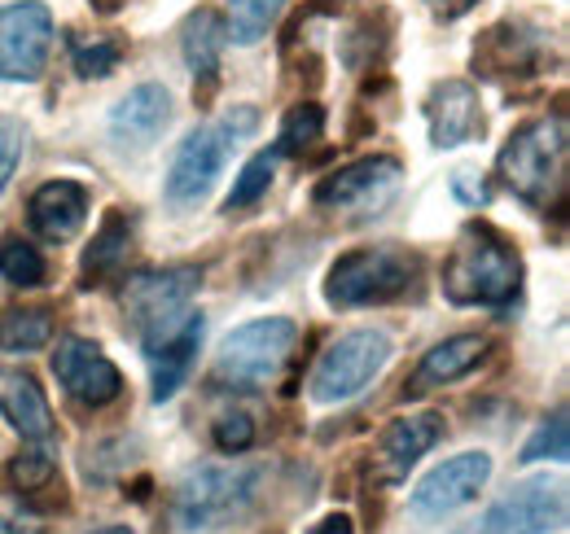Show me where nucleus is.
Segmentation results:
<instances>
[{
  "label": "nucleus",
  "instance_id": "obj_1",
  "mask_svg": "<svg viewBox=\"0 0 570 534\" xmlns=\"http://www.w3.org/2000/svg\"><path fill=\"white\" fill-rule=\"evenodd\" d=\"M522 285L518 250L488 224H470L443 264V294L461 307H504Z\"/></svg>",
  "mask_w": 570,
  "mask_h": 534
},
{
  "label": "nucleus",
  "instance_id": "obj_2",
  "mask_svg": "<svg viewBox=\"0 0 570 534\" xmlns=\"http://www.w3.org/2000/svg\"><path fill=\"white\" fill-rule=\"evenodd\" d=\"M264 468L259 465H203L180 477L171 495V526L180 534L219 531L250 513L259 500Z\"/></svg>",
  "mask_w": 570,
  "mask_h": 534
},
{
  "label": "nucleus",
  "instance_id": "obj_3",
  "mask_svg": "<svg viewBox=\"0 0 570 534\" xmlns=\"http://www.w3.org/2000/svg\"><path fill=\"white\" fill-rule=\"evenodd\" d=\"M255 128H259V110L255 106H233L215 123L185 136L180 149H176V158H171V171H167V198L176 201V206H189V201L207 198L215 176L228 162V154L255 132Z\"/></svg>",
  "mask_w": 570,
  "mask_h": 534
},
{
  "label": "nucleus",
  "instance_id": "obj_4",
  "mask_svg": "<svg viewBox=\"0 0 570 534\" xmlns=\"http://www.w3.org/2000/svg\"><path fill=\"white\" fill-rule=\"evenodd\" d=\"M294 342H298V325L285 316H264V320L233 329L215 350V386H224V390L268 386L285 368V359L294 355Z\"/></svg>",
  "mask_w": 570,
  "mask_h": 534
},
{
  "label": "nucleus",
  "instance_id": "obj_5",
  "mask_svg": "<svg viewBox=\"0 0 570 534\" xmlns=\"http://www.w3.org/2000/svg\"><path fill=\"white\" fill-rule=\"evenodd\" d=\"M567 171V115L535 119L509 136L500 149V176L522 201L544 206Z\"/></svg>",
  "mask_w": 570,
  "mask_h": 534
},
{
  "label": "nucleus",
  "instance_id": "obj_6",
  "mask_svg": "<svg viewBox=\"0 0 570 534\" xmlns=\"http://www.w3.org/2000/svg\"><path fill=\"white\" fill-rule=\"evenodd\" d=\"M417 276V259L391 246H364L347 250L325 276V298L330 307H373V303H391L400 294H409Z\"/></svg>",
  "mask_w": 570,
  "mask_h": 534
},
{
  "label": "nucleus",
  "instance_id": "obj_7",
  "mask_svg": "<svg viewBox=\"0 0 570 534\" xmlns=\"http://www.w3.org/2000/svg\"><path fill=\"white\" fill-rule=\"evenodd\" d=\"M203 285L198 267H163V271H141L124 285V312L132 320V329L141 334L145 346H154L158 337L185 325L189 303Z\"/></svg>",
  "mask_w": 570,
  "mask_h": 534
},
{
  "label": "nucleus",
  "instance_id": "obj_8",
  "mask_svg": "<svg viewBox=\"0 0 570 534\" xmlns=\"http://www.w3.org/2000/svg\"><path fill=\"white\" fill-rule=\"evenodd\" d=\"M391 337L382 329H352L343 334L316 364L312 373V399L316 403H347L391 364Z\"/></svg>",
  "mask_w": 570,
  "mask_h": 534
},
{
  "label": "nucleus",
  "instance_id": "obj_9",
  "mask_svg": "<svg viewBox=\"0 0 570 534\" xmlns=\"http://www.w3.org/2000/svg\"><path fill=\"white\" fill-rule=\"evenodd\" d=\"M53 49V13L40 0H18L0 9V79L31 83Z\"/></svg>",
  "mask_w": 570,
  "mask_h": 534
},
{
  "label": "nucleus",
  "instance_id": "obj_10",
  "mask_svg": "<svg viewBox=\"0 0 570 534\" xmlns=\"http://www.w3.org/2000/svg\"><path fill=\"white\" fill-rule=\"evenodd\" d=\"M567 522V482L527 477L483 517L479 534H544Z\"/></svg>",
  "mask_w": 570,
  "mask_h": 534
},
{
  "label": "nucleus",
  "instance_id": "obj_11",
  "mask_svg": "<svg viewBox=\"0 0 570 534\" xmlns=\"http://www.w3.org/2000/svg\"><path fill=\"white\" fill-rule=\"evenodd\" d=\"M53 377L83 407H106V403H115L124 395V377H119L115 359L97 342H88V337L58 342V350H53Z\"/></svg>",
  "mask_w": 570,
  "mask_h": 534
},
{
  "label": "nucleus",
  "instance_id": "obj_12",
  "mask_svg": "<svg viewBox=\"0 0 570 534\" xmlns=\"http://www.w3.org/2000/svg\"><path fill=\"white\" fill-rule=\"evenodd\" d=\"M492 477V456L488 452H461L439 468H430L413 491V513L417 517H448L465 508Z\"/></svg>",
  "mask_w": 570,
  "mask_h": 534
},
{
  "label": "nucleus",
  "instance_id": "obj_13",
  "mask_svg": "<svg viewBox=\"0 0 570 534\" xmlns=\"http://www.w3.org/2000/svg\"><path fill=\"white\" fill-rule=\"evenodd\" d=\"M400 185V162L395 158H360L352 167L325 176L316 185L312 201L325 210H377Z\"/></svg>",
  "mask_w": 570,
  "mask_h": 534
},
{
  "label": "nucleus",
  "instance_id": "obj_14",
  "mask_svg": "<svg viewBox=\"0 0 570 534\" xmlns=\"http://www.w3.org/2000/svg\"><path fill=\"white\" fill-rule=\"evenodd\" d=\"M439 438H443V421H439L434 412L391 421V425L382 429V438H377V456H373L377 477H382V482H404L409 468L417 465Z\"/></svg>",
  "mask_w": 570,
  "mask_h": 534
},
{
  "label": "nucleus",
  "instance_id": "obj_15",
  "mask_svg": "<svg viewBox=\"0 0 570 534\" xmlns=\"http://www.w3.org/2000/svg\"><path fill=\"white\" fill-rule=\"evenodd\" d=\"M203 334H207L203 312H189L180 329H171L167 337H158L154 346H145V359L154 368V403H167L185 386V377H189V368L198 359Z\"/></svg>",
  "mask_w": 570,
  "mask_h": 534
},
{
  "label": "nucleus",
  "instance_id": "obj_16",
  "mask_svg": "<svg viewBox=\"0 0 570 534\" xmlns=\"http://www.w3.org/2000/svg\"><path fill=\"white\" fill-rule=\"evenodd\" d=\"M426 119H430V136L439 149H452V145H465L483 132V110H479V92L474 83L465 79H448L430 92L426 101Z\"/></svg>",
  "mask_w": 570,
  "mask_h": 534
},
{
  "label": "nucleus",
  "instance_id": "obj_17",
  "mask_svg": "<svg viewBox=\"0 0 570 534\" xmlns=\"http://www.w3.org/2000/svg\"><path fill=\"white\" fill-rule=\"evenodd\" d=\"M27 219H31V228L45 241H71L75 233L83 228V219H88V194H83V185H75V180H49V185H40L31 194Z\"/></svg>",
  "mask_w": 570,
  "mask_h": 534
},
{
  "label": "nucleus",
  "instance_id": "obj_18",
  "mask_svg": "<svg viewBox=\"0 0 570 534\" xmlns=\"http://www.w3.org/2000/svg\"><path fill=\"white\" fill-rule=\"evenodd\" d=\"M171 123V92L163 83H141L132 88L115 115H110V136L119 145H132V149H145L154 136Z\"/></svg>",
  "mask_w": 570,
  "mask_h": 534
},
{
  "label": "nucleus",
  "instance_id": "obj_19",
  "mask_svg": "<svg viewBox=\"0 0 570 534\" xmlns=\"http://www.w3.org/2000/svg\"><path fill=\"white\" fill-rule=\"evenodd\" d=\"M0 416L31 443L53 438V407L22 368H0Z\"/></svg>",
  "mask_w": 570,
  "mask_h": 534
},
{
  "label": "nucleus",
  "instance_id": "obj_20",
  "mask_svg": "<svg viewBox=\"0 0 570 534\" xmlns=\"http://www.w3.org/2000/svg\"><path fill=\"white\" fill-rule=\"evenodd\" d=\"M488 355V342L479 334H461V337H448L439 346H430L426 359L417 364L413 382H409V395H426L434 386H448L456 377H465L470 368H479V359Z\"/></svg>",
  "mask_w": 570,
  "mask_h": 534
},
{
  "label": "nucleus",
  "instance_id": "obj_21",
  "mask_svg": "<svg viewBox=\"0 0 570 534\" xmlns=\"http://www.w3.org/2000/svg\"><path fill=\"white\" fill-rule=\"evenodd\" d=\"M128 246H132V219L124 210H106V219H101V228H97V237H92V246L83 255V267H79L83 285L92 289L106 276H115L128 259Z\"/></svg>",
  "mask_w": 570,
  "mask_h": 534
},
{
  "label": "nucleus",
  "instance_id": "obj_22",
  "mask_svg": "<svg viewBox=\"0 0 570 534\" xmlns=\"http://www.w3.org/2000/svg\"><path fill=\"white\" fill-rule=\"evenodd\" d=\"M224 40H228V27H224V18H219L215 9H198V13L185 22V62L203 79V92H212Z\"/></svg>",
  "mask_w": 570,
  "mask_h": 534
},
{
  "label": "nucleus",
  "instance_id": "obj_23",
  "mask_svg": "<svg viewBox=\"0 0 570 534\" xmlns=\"http://www.w3.org/2000/svg\"><path fill=\"white\" fill-rule=\"evenodd\" d=\"M53 337V316L45 307H22V312H9L0 320V350L4 355H31L40 346H49Z\"/></svg>",
  "mask_w": 570,
  "mask_h": 534
},
{
  "label": "nucleus",
  "instance_id": "obj_24",
  "mask_svg": "<svg viewBox=\"0 0 570 534\" xmlns=\"http://www.w3.org/2000/svg\"><path fill=\"white\" fill-rule=\"evenodd\" d=\"M282 9L285 0H228L224 27H228V36L237 44H259L268 36V27L282 18Z\"/></svg>",
  "mask_w": 570,
  "mask_h": 534
},
{
  "label": "nucleus",
  "instance_id": "obj_25",
  "mask_svg": "<svg viewBox=\"0 0 570 534\" xmlns=\"http://www.w3.org/2000/svg\"><path fill=\"white\" fill-rule=\"evenodd\" d=\"M277 149H264V154H255L246 167H242V176H237V185H233V194L224 201V210H246V206H255V201L264 198L268 189H273V176H277Z\"/></svg>",
  "mask_w": 570,
  "mask_h": 534
},
{
  "label": "nucleus",
  "instance_id": "obj_26",
  "mask_svg": "<svg viewBox=\"0 0 570 534\" xmlns=\"http://www.w3.org/2000/svg\"><path fill=\"white\" fill-rule=\"evenodd\" d=\"M4 477H9V486H13V491H22V495L31 500L36 491H49V486L58 482V461H53V452L36 447V452L13 456L9 468H4Z\"/></svg>",
  "mask_w": 570,
  "mask_h": 534
},
{
  "label": "nucleus",
  "instance_id": "obj_27",
  "mask_svg": "<svg viewBox=\"0 0 570 534\" xmlns=\"http://www.w3.org/2000/svg\"><path fill=\"white\" fill-rule=\"evenodd\" d=\"M321 132H325V110L312 106V101H303V106H294V110L285 115L277 154H303V149H312V145L321 140Z\"/></svg>",
  "mask_w": 570,
  "mask_h": 534
},
{
  "label": "nucleus",
  "instance_id": "obj_28",
  "mask_svg": "<svg viewBox=\"0 0 570 534\" xmlns=\"http://www.w3.org/2000/svg\"><path fill=\"white\" fill-rule=\"evenodd\" d=\"M45 255L36 250V246H27V241H0V276L9 280V285H22V289H31V285H40L45 280Z\"/></svg>",
  "mask_w": 570,
  "mask_h": 534
},
{
  "label": "nucleus",
  "instance_id": "obj_29",
  "mask_svg": "<svg viewBox=\"0 0 570 534\" xmlns=\"http://www.w3.org/2000/svg\"><path fill=\"white\" fill-rule=\"evenodd\" d=\"M570 456V425H567V412H558L553 421H544L531 438H527V447H522V465H535V461H567Z\"/></svg>",
  "mask_w": 570,
  "mask_h": 534
},
{
  "label": "nucleus",
  "instance_id": "obj_30",
  "mask_svg": "<svg viewBox=\"0 0 570 534\" xmlns=\"http://www.w3.org/2000/svg\"><path fill=\"white\" fill-rule=\"evenodd\" d=\"M75 70L83 79H106L110 70L119 67L124 58V44L119 40H106V36H92V40H75Z\"/></svg>",
  "mask_w": 570,
  "mask_h": 534
},
{
  "label": "nucleus",
  "instance_id": "obj_31",
  "mask_svg": "<svg viewBox=\"0 0 570 534\" xmlns=\"http://www.w3.org/2000/svg\"><path fill=\"white\" fill-rule=\"evenodd\" d=\"M212 438L224 456H242V452H250V443H255V421H250L246 412H224V416L215 421Z\"/></svg>",
  "mask_w": 570,
  "mask_h": 534
},
{
  "label": "nucleus",
  "instance_id": "obj_32",
  "mask_svg": "<svg viewBox=\"0 0 570 534\" xmlns=\"http://www.w3.org/2000/svg\"><path fill=\"white\" fill-rule=\"evenodd\" d=\"M22 145H27V128L9 115H0V194L9 189L18 162H22Z\"/></svg>",
  "mask_w": 570,
  "mask_h": 534
},
{
  "label": "nucleus",
  "instance_id": "obj_33",
  "mask_svg": "<svg viewBox=\"0 0 570 534\" xmlns=\"http://www.w3.org/2000/svg\"><path fill=\"white\" fill-rule=\"evenodd\" d=\"M452 185H456V194H461V198L474 201V206H479V201H488V185H479V189H474V185H470V171H456V176H452Z\"/></svg>",
  "mask_w": 570,
  "mask_h": 534
},
{
  "label": "nucleus",
  "instance_id": "obj_34",
  "mask_svg": "<svg viewBox=\"0 0 570 534\" xmlns=\"http://www.w3.org/2000/svg\"><path fill=\"white\" fill-rule=\"evenodd\" d=\"M312 534H356V526H352V517L334 513V517H321V522L312 526Z\"/></svg>",
  "mask_w": 570,
  "mask_h": 534
},
{
  "label": "nucleus",
  "instance_id": "obj_35",
  "mask_svg": "<svg viewBox=\"0 0 570 534\" xmlns=\"http://www.w3.org/2000/svg\"><path fill=\"white\" fill-rule=\"evenodd\" d=\"M430 9H439V13H448V18H456V13H465L474 0H426Z\"/></svg>",
  "mask_w": 570,
  "mask_h": 534
},
{
  "label": "nucleus",
  "instance_id": "obj_36",
  "mask_svg": "<svg viewBox=\"0 0 570 534\" xmlns=\"http://www.w3.org/2000/svg\"><path fill=\"white\" fill-rule=\"evenodd\" d=\"M92 534H132V526H106V531H92Z\"/></svg>",
  "mask_w": 570,
  "mask_h": 534
}]
</instances>
